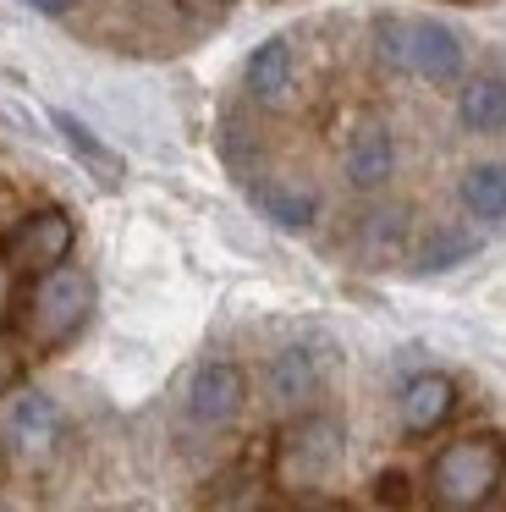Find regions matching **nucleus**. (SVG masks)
Listing matches in <instances>:
<instances>
[{"instance_id":"obj_20","label":"nucleus","mask_w":506,"mask_h":512,"mask_svg":"<svg viewBox=\"0 0 506 512\" xmlns=\"http://www.w3.org/2000/svg\"><path fill=\"white\" fill-rule=\"evenodd\" d=\"M402 485H407L402 474H385V479H380V501H402V496H407Z\"/></svg>"},{"instance_id":"obj_19","label":"nucleus","mask_w":506,"mask_h":512,"mask_svg":"<svg viewBox=\"0 0 506 512\" xmlns=\"http://www.w3.org/2000/svg\"><path fill=\"white\" fill-rule=\"evenodd\" d=\"M28 6H33V12H44V17H66L77 0H28Z\"/></svg>"},{"instance_id":"obj_9","label":"nucleus","mask_w":506,"mask_h":512,"mask_svg":"<svg viewBox=\"0 0 506 512\" xmlns=\"http://www.w3.org/2000/svg\"><path fill=\"white\" fill-rule=\"evenodd\" d=\"M6 441L17 457H44L55 441H61V408L44 391H22L6 408Z\"/></svg>"},{"instance_id":"obj_17","label":"nucleus","mask_w":506,"mask_h":512,"mask_svg":"<svg viewBox=\"0 0 506 512\" xmlns=\"http://www.w3.org/2000/svg\"><path fill=\"white\" fill-rule=\"evenodd\" d=\"M402 243H407V215L402 210H374L369 221H363V248H369L374 259L396 254Z\"/></svg>"},{"instance_id":"obj_4","label":"nucleus","mask_w":506,"mask_h":512,"mask_svg":"<svg viewBox=\"0 0 506 512\" xmlns=\"http://www.w3.org/2000/svg\"><path fill=\"white\" fill-rule=\"evenodd\" d=\"M341 457H347V441H341V424L330 413H303L281 430V446H275V479L286 490H319L341 474Z\"/></svg>"},{"instance_id":"obj_7","label":"nucleus","mask_w":506,"mask_h":512,"mask_svg":"<svg viewBox=\"0 0 506 512\" xmlns=\"http://www.w3.org/2000/svg\"><path fill=\"white\" fill-rule=\"evenodd\" d=\"M341 177H347L352 193H380L396 177V138L380 122L352 127L347 149H341Z\"/></svg>"},{"instance_id":"obj_12","label":"nucleus","mask_w":506,"mask_h":512,"mask_svg":"<svg viewBox=\"0 0 506 512\" xmlns=\"http://www.w3.org/2000/svg\"><path fill=\"white\" fill-rule=\"evenodd\" d=\"M253 204L264 210V221H275L281 232H308L319 221V193L303 188V182H286V177H270L253 188Z\"/></svg>"},{"instance_id":"obj_5","label":"nucleus","mask_w":506,"mask_h":512,"mask_svg":"<svg viewBox=\"0 0 506 512\" xmlns=\"http://www.w3.org/2000/svg\"><path fill=\"white\" fill-rule=\"evenodd\" d=\"M77 243V226L66 210H33V215H17L6 232V243H0V254H6V265L17 270V276H39V270L61 265L66 254H72Z\"/></svg>"},{"instance_id":"obj_2","label":"nucleus","mask_w":506,"mask_h":512,"mask_svg":"<svg viewBox=\"0 0 506 512\" xmlns=\"http://www.w3.org/2000/svg\"><path fill=\"white\" fill-rule=\"evenodd\" d=\"M374 45L380 61L396 72H413L424 83H457L462 78V39L435 17H374Z\"/></svg>"},{"instance_id":"obj_21","label":"nucleus","mask_w":506,"mask_h":512,"mask_svg":"<svg viewBox=\"0 0 506 512\" xmlns=\"http://www.w3.org/2000/svg\"><path fill=\"white\" fill-rule=\"evenodd\" d=\"M11 221H17V215L6 210V193H0V243H6V232H11Z\"/></svg>"},{"instance_id":"obj_1","label":"nucleus","mask_w":506,"mask_h":512,"mask_svg":"<svg viewBox=\"0 0 506 512\" xmlns=\"http://www.w3.org/2000/svg\"><path fill=\"white\" fill-rule=\"evenodd\" d=\"M506 474V441L501 435H462V441L440 446L429 463V496L446 512H473L501 490Z\"/></svg>"},{"instance_id":"obj_22","label":"nucleus","mask_w":506,"mask_h":512,"mask_svg":"<svg viewBox=\"0 0 506 512\" xmlns=\"http://www.w3.org/2000/svg\"><path fill=\"white\" fill-rule=\"evenodd\" d=\"M187 6H226V0H187Z\"/></svg>"},{"instance_id":"obj_8","label":"nucleus","mask_w":506,"mask_h":512,"mask_svg":"<svg viewBox=\"0 0 506 512\" xmlns=\"http://www.w3.org/2000/svg\"><path fill=\"white\" fill-rule=\"evenodd\" d=\"M242 89H248L253 105L281 111V105L292 100V89H297V56H292V45H286V39H264V45L248 56V67H242Z\"/></svg>"},{"instance_id":"obj_10","label":"nucleus","mask_w":506,"mask_h":512,"mask_svg":"<svg viewBox=\"0 0 506 512\" xmlns=\"http://www.w3.org/2000/svg\"><path fill=\"white\" fill-rule=\"evenodd\" d=\"M319 380H325V369H319V353H308V347H281L264 369V391L281 413L308 408L319 397Z\"/></svg>"},{"instance_id":"obj_15","label":"nucleus","mask_w":506,"mask_h":512,"mask_svg":"<svg viewBox=\"0 0 506 512\" xmlns=\"http://www.w3.org/2000/svg\"><path fill=\"white\" fill-rule=\"evenodd\" d=\"M55 133H61V144L72 149L77 160H83L88 171H94L99 182H105V188H121V177H127V166H121V155L110 144H99L94 133H88L83 122H77L72 111H55Z\"/></svg>"},{"instance_id":"obj_14","label":"nucleus","mask_w":506,"mask_h":512,"mask_svg":"<svg viewBox=\"0 0 506 512\" xmlns=\"http://www.w3.org/2000/svg\"><path fill=\"white\" fill-rule=\"evenodd\" d=\"M479 248H484V237L473 232V226H462V221H440L435 232H429L424 243L413 248V270L435 276V270H451V265H462V259H473Z\"/></svg>"},{"instance_id":"obj_3","label":"nucleus","mask_w":506,"mask_h":512,"mask_svg":"<svg viewBox=\"0 0 506 512\" xmlns=\"http://www.w3.org/2000/svg\"><path fill=\"white\" fill-rule=\"evenodd\" d=\"M88 314H94V276L77 265H50L39 270V281H33L28 303H22V331H28L33 347H66L77 331L88 325Z\"/></svg>"},{"instance_id":"obj_13","label":"nucleus","mask_w":506,"mask_h":512,"mask_svg":"<svg viewBox=\"0 0 506 512\" xmlns=\"http://www.w3.org/2000/svg\"><path fill=\"white\" fill-rule=\"evenodd\" d=\"M457 122L479 138L506 133V78H495V72L468 78V89H462V100H457Z\"/></svg>"},{"instance_id":"obj_18","label":"nucleus","mask_w":506,"mask_h":512,"mask_svg":"<svg viewBox=\"0 0 506 512\" xmlns=\"http://www.w3.org/2000/svg\"><path fill=\"white\" fill-rule=\"evenodd\" d=\"M22 369H28V342L11 325H0V397H11L22 386Z\"/></svg>"},{"instance_id":"obj_6","label":"nucleus","mask_w":506,"mask_h":512,"mask_svg":"<svg viewBox=\"0 0 506 512\" xmlns=\"http://www.w3.org/2000/svg\"><path fill=\"white\" fill-rule=\"evenodd\" d=\"M182 408L198 430H226V424H237V413L248 408V375H242L237 364H226V358H209V364H198L193 375H187Z\"/></svg>"},{"instance_id":"obj_16","label":"nucleus","mask_w":506,"mask_h":512,"mask_svg":"<svg viewBox=\"0 0 506 512\" xmlns=\"http://www.w3.org/2000/svg\"><path fill=\"white\" fill-rule=\"evenodd\" d=\"M462 204L479 221H506V166L501 160H484V166H468L462 177Z\"/></svg>"},{"instance_id":"obj_11","label":"nucleus","mask_w":506,"mask_h":512,"mask_svg":"<svg viewBox=\"0 0 506 512\" xmlns=\"http://www.w3.org/2000/svg\"><path fill=\"white\" fill-rule=\"evenodd\" d=\"M451 408H457V386H451L446 375H413L402 391V430L429 435L451 419Z\"/></svg>"}]
</instances>
